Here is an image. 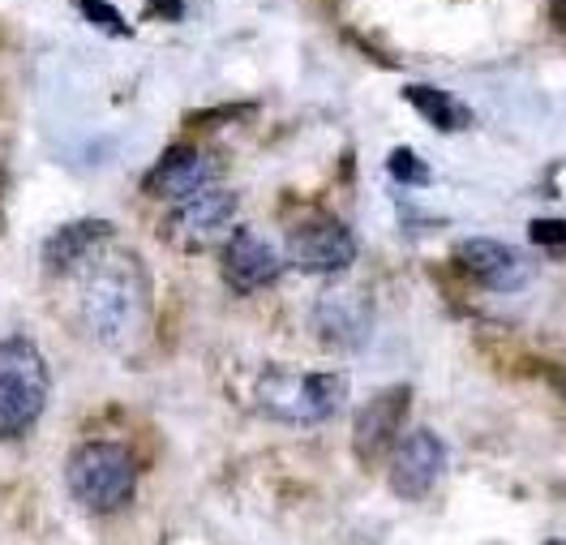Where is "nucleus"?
Returning <instances> with one entry per match:
<instances>
[{"label": "nucleus", "mask_w": 566, "mask_h": 545, "mask_svg": "<svg viewBox=\"0 0 566 545\" xmlns=\"http://www.w3.org/2000/svg\"><path fill=\"white\" fill-rule=\"evenodd\" d=\"M219 271H223V284L232 292H258L271 289L283 275V254L253 228H237L228 241H223V258H219Z\"/></svg>", "instance_id": "6e6552de"}, {"label": "nucleus", "mask_w": 566, "mask_h": 545, "mask_svg": "<svg viewBox=\"0 0 566 545\" xmlns=\"http://www.w3.org/2000/svg\"><path fill=\"white\" fill-rule=\"evenodd\" d=\"M455 266L472 284L490 292H520L532 280V262L520 250L490 241V237H468L455 245Z\"/></svg>", "instance_id": "f8f14e48"}, {"label": "nucleus", "mask_w": 566, "mask_h": 545, "mask_svg": "<svg viewBox=\"0 0 566 545\" xmlns=\"http://www.w3.org/2000/svg\"><path fill=\"white\" fill-rule=\"evenodd\" d=\"M214 181H219V164H214L211 150H202V146H172L146 172L142 189L150 198H164V202H185V198L211 189Z\"/></svg>", "instance_id": "9b49d317"}, {"label": "nucleus", "mask_w": 566, "mask_h": 545, "mask_svg": "<svg viewBox=\"0 0 566 545\" xmlns=\"http://www.w3.org/2000/svg\"><path fill=\"white\" fill-rule=\"evenodd\" d=\"M545 545H566V542H545Z\"/></svg>", "instance_id": "aec40b11"}, {"label": "nucleus", "mask_w": 566, "mask_h": 545, "mask_svg": "<svg viewBox=\"0 0 566 545\" xmlns=\"http://www.w3.org/2000/svg\"><path fill=\"white\" fill-rule=\"evenodd\" d=\"M65 485H70L73 503L91 515H112V511L129 507L138 490L134 451L120 442H82L70 455Z\"/></svg>", "instance_id": "7ed1b4c3"}, {"label": "nucleus", "mask_w": 566, "mask_h": 545, "mask_svg": "<svg viewBox=\"0 0 566 545\" xmlns=\"http://www.w3.org/2000/svg\"><path fill=\"white\" fill-rule=\"evenodd\" d=\"M528 237L545 250H563L566 245V219H532Z\"/></svg>", "instance_id": "f3484780"}, {"label": "nucleus", "mask_w": 566, "mask_h": 545, "mask_svg": "<svg viewBox=\"0 0 566 545\" xmlns=\"http://www.w3.org/2000/svg\"><path fill=\"white\" fill-rule=\"evenodd\" d=\"M442 469H447V442L433 430H412L390 451L387 481L399 499H424L438 485Z\"/></svg>", "instance_id": "1a4fd4ad"}, {"label": "nucleus", "mask_w": 566, "mask_h": 545, "mask_svg": "<svg viewBox=\"0 0 566 545\" xmlns=\"http://www.w3.org/2000/svg\"><path fill=\"white\" fill-rule=\"evenodd\" d=\"M408 408H412V387L408 382H395V387L378 391L374 400L356 412L353 451L360 464H374V460H382V455H390L399 447Z\"/></svg>", "instance_id": "0eeeda50"}, {"label": "nucleus", "mask_w": 566, "mask_h": 545, "mask_svg": "<svg viewBox=\"0 0 566 545\" xmlns=\"http://www.w3.org/2000/svg\"><path fill=\"white\" fill-rule=\"evenodd\" d=\"M549 18H554V27L566 35V0H549Z\"/></svg>", "instance_id": "a211bd4d"}, {"label": "nucleus", "mask_w": 566, "mask_h": 545, "mask_svg": "<svg viewBox=\"0 0 566 545\" xmlns=\"http://www.w3.org/2000/svg\"><path fill=\"white\" fill-rule=\"evenodd\" d=\"M48 365L31 339H0V438H22L48 408Z\"/></svg>", "instance_id": "20e7f679"}, {"label": "nucleus", "mask_w": 566, "mask_h": 545, "mask_svg": "<svg viewBox=\"0 0 566 545\" xmlns=\"http://www.w3.org/2000/svg\"><path fill=\"white\" fill-rule=\"evenodd\" d=\"M258 408L280 426H322L344 412L348 374L331 369H266L258 378Z\"/></svg>", "instance_id": "f03ea898"}, {"label": "nucleus", "mask_w": 566, "mask_h": 545, "mask_svg": "<svg viewBox=\"0 0 566 545\" xmlns=\"http://www.w3.org/2000/svg\"><path fill=\"white\" fill-rule=\"evenodd\" d=\"M77 9L95 22V27H104V31H112V35H129V27H125V18L107 4V0H77Z\"/></svg>", "instance_id": "dca6fc26"}, {"label": "nucleus", "mask_w": 566, "mask_h": 545, "mask_svg": "<svg viewBox=\"0 0 566 545\" xmlns=\"http://www.w3.org/2000/svg\"><path fill=\"white\" fill-rule=\"evenodd\" d=\"M403 99L421 112L433 129H442V134H460V129L472 125V112L463 108L451 91H438V86H424V82H408L403 86Z\"/></svg>", "instance_id": "4468645a"}, {"label": "nucleus", "mask_w": 566, "mask_h": 545, "mask_svg": "<svg viewBox=\"0 0 566 545\" xmlns=\"http://www.w3.org/2000/svg\"><path fill=\"white\" fill-rule=\"evenodd\" d=\"M237 207L241 202H237L232 189L211 185V189L177 202L172 216L159 223V232H164L168 245H177L185 254H198V250H211V245L228 241L237 232Z\"/></svg>", "instance_id": "39448f33"}, {"label": "nucleus", "mask_w": 566, "mask_h": 545, "mask_svg": "<svg viewBox=\"0 0 566 545\" xmlns=\"http://www.w3.org/2000/svg\"><path fill=\"white\" fill-rule=\"evenodd\" d=\"M73 275H77V327L104 348L138 344L150 323V275L142 258L107 241Z\"/></svg>", "instance_id": "f257e3e1"}, {"label": "nucleus", "mask_w": 566, "mask_h": 545, "mask_svg": "<svg viewBox=\"0 0 566 545\" xmlns=\"http://www.w3.org/2000/svg\"><path fill=\"white\" fill-rule=\"evenodd\" d=\"M314 327H318L322 344L353 353L374 331V296L365 289H348V284L322 292L314 305Z\"/></svg>", "instance_id": "9d476101"}, {"label": "nucleus", "mask_w": 566, "mask_h": 545, "mask_svg": "<svg viewBox=\"0 0 566 545\" xmlns=\"http://www.w3.org/2000/svg\"><path fill=\"white\" fill-rule=\"evenodd\" d=\"M287 262L305 275H339L356 262V237L344 219L310 216L287 232Z\"/></svg>", "instance_id": "423d86ee"}, {"label": "nucleus", "mask_w": 566, "mask_h": 545, "mask_svg": "<svg viewBox=\"0 0 566 545\" xmlns=\"http://www.w3.org/2000/svg\"><path fill=\"white\" fill-rule=\"evenodd\" d=\"M387 168H390V177H395V181H403V185H429V177H433V172L421 164V155H417V150H408V146L390 150Z\"/></svg>", "instance_id": "2eb2a0df"}, {"label": "nucleus", "mask_w": 566, "mask_h": 545, "mask_svg": "<svg viewBox=\"0 0 566 545\" xmlns=\"http://www.w3.org/2000/svg\"><path fill=\"white\" fill-rule=\"evenodd\" d=\"M112 241V223L107 219H73L65 228H56L43 245V266L48 275H73L99 245Z\"/></svg>", "instance_id": "ddd939ff"}, {"label": "nucleus", "mask_w": 566, "mask_h": 545, "mask_svg": "<svg viewBox=\"0 0 566 545\" xmlns=\"http://www.w3.org/2000/svg\"><path fill=\"white\" fill-rule=\"evenodd\" d=\"M558 387H563V396H566V374H558Z\"/></svg>", "instance_id": "6ab92c4d"}]
</instances>
